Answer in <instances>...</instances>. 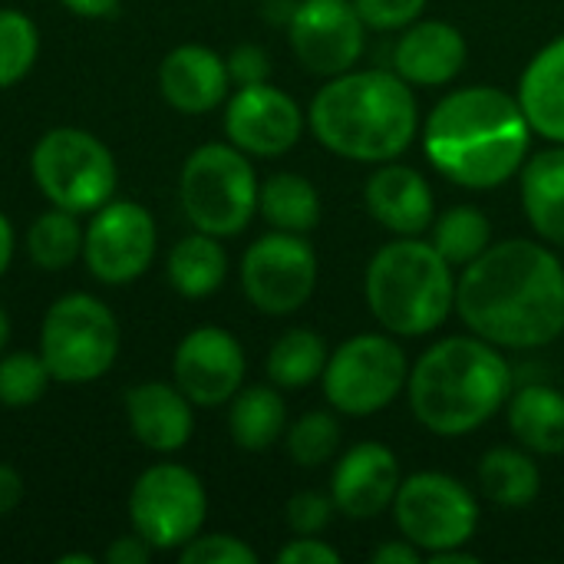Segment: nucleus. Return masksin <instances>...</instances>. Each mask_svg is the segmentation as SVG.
<instances>
[{
  "instance_id": "nucleus-1",
  "label": "nucleus",
  "mask_w": 564,
  "mask_h": 564,
  "mask_svg": "<svg viewBox=\"0 0 564 564\" xmlns=\"http://www.w3.org/2000/svg\"><path fill=\"white\" fill-rule=\"evenodd\" d=\"M469 334L499 350H539L564 334V264L539 241L489 245L456 281Z\"/></svg>"
},
{
  "instance_id": "nucleus-2",
  "label": "nucleus",
  "mask_w": 564,
  "mask_h": 564,
  "mask_svg": "<svg viewBox=\"0 0 564 564\" xmlns=\"http://www.w3.org/2000/svg\"><path fill=\"white\" fill-rule=\"evenodd\" d=\"M532 135L519 96L499 86H466L433 106L423 149L443 178L479 192L522 172Z\"/></svg>"
},
{
  "instance_id": "nucleus-3",
  "label": "nucleus",
  "mask_w": 564,
  "mask_h": 564,
  "mask_svg": "<svg viewBox=\"0 0 564 564\" xmlns=\"http://www.w3.org/2000/svg\"><path fill=\"white\" fill-rule=\"evenodd\" d=\"M307 126L327 152L380 165L410 149L420 106L397 69H347L317 89Z\"/></svg>"
},
{
  "instance_id": "nucleus-4",
  "label": "nucleus",
  "mask_w": 564,
  "mask_h": 564,
  "mask_svg": "<svg viewBox=\"0 0 564 564\" xmlns=\"http://www.w3.org/2000/svg\"><path fill=\"white\" fill-rule=\"evenodd\" d=\"M413 416L436 436H469L512 397V367L499 347L469 334L433 344L406 380Z\"/></svg>"
},
{
  "instance_id": "nucleus-5",
  "label": "nucleus",
  "mask_w": 564,
  "mask_h": 564,
  "mask_svg": "<svg viewBox=\"0 0 564 564\" xmlns=\"http://www.w3.org/2000/svg\"><path fill=\"white\" fill-rule=\"evenodd\" d=\"M456 268L433 241L397 238L383 245L364 278L370 314L397 337H423L456 311Z\"/></svg>"
},
{
  "instance_id": "nucleus-6",
  "label": "nucleus",
  "mask_w": 564,
  "mask_h": 564,
  "mask_svg": "<svg viewBox=\"0 0 564 564\" xmlns=\"http://www.w3.org/2000/svg\"><path fill=\"white\" fill-rule=\"evenodd\" d=\"M122 347V330L106 301L86 291H69L56 297L43 321L36 350L53 377L63 387H86L102 380Z\"/></svg>"
},
{
  "instance_id": "nucleus-7",
  "label": "nucleus",
  "mask_w": 564,
  "mask_h": 564,
  "mask_svg": "<svg viewBox=\"0 0 564 564\" xmlns=\"http://www.w3.org/2000/svg\"><path fill=\"white\" fill-rule=\"evenodd\" d=\"M258 175L231 142H205L188 152L178 172V202L195 231L215 238L241 235L258 215Z\"/></svg>"
},
{
  "instance_id": "nucleus-8",
  "label": "nucleus",
  "mask_w": 564,
  "mask_h": 564,
  "mask_svg": "<svg viewBox=\"0 0 564 564\" xmlns=\"http://www.w3.org/2000/svg\"><path fill=\"white\" fill-rule=\"evenodd\" d=\"M30 175L50 205L79 218H89L96 208L112 202L119 188L112 149L99 135L76 126H53L33 142Z\"/></svg>"
},
{
  "instance_id": "nucleus-9",
  "label": "nucleus",
  "mask_w": 564,
  "mask_h": 564,
  "mask_svg": "<svg viewBox=\"0 0 564 564\" xmlns=\"http://www.w3.org/2000/svg\"><path fill=\"white\" fill-rule=\"evenodd\" d=\"M406 380L410 364L393 337L357 334L327 357L321 387L337 413L373 416L406 390Z\"/></svg>"
},
{
  "instance_id": "nucleus-10",
  "label": "nucleus",
  "mask_w": 564,
  "mask_h": 564,
  "mask_svg": "<svg viewBox=\"0 0 564 564\" xmlns=\"http://www.w3.org/2000/svg\"><path fill=\"white\" fill-rule=\"evenodd\" d=\"M208 519V492L182 463H155L129 489V525L155 552H178Z\"/></svg>"
},
{
  "instance_id": "nucleus-11",
  "label": "nucleus",
  "mask_w": 564,
  "mask_h": 564,
  "mask_svg": "<svg viewBox=\"0 0 564 564\" xmlns=\"http://www.w3.org/2000/svg\"><path fill=\"white\" fill-rule=\"evenodd\" d=\"M393 519L406 542L423 555L463 549L479 529L476 496L446 473H413L400 482Z\"/></svg>"
},
{
  "instance_id": "nucleus-12",
  "label": "nucleus",
  "mask_w": 564,
  "mask_h": 564,
  "mask_svg": "<svg viewBox=\"0 0 564 564\" xmlns=\"http://www.w3.org/2000/svg\"><path fill=\"white\" fill-rule=\"evenodd\" d=\"M159 251V228L145 205L112 198L83 225V264L93 281L126 288L149 274Z\"/></svg>"
},
{
  "instance_id": "nucleus-13",
  "label": "nucleus",
  "mask_w": 564,
  "mask_h": 564,
  "mask_svg": "<svg viewBox=\"0 0 564 564\" xmlns=\"http://www.w3.org/2000/svg\"><path fill=\"white\" fill-rule=\"evenodd\" d=\"M241 288L251 307L271 317L301 311L317 288V254L304 235L268 231L241 258Z\"/></svg>"
},
{
  "instance_id": "nucleus-14",
  "label": "nucleus",
  "mask_w": 564,
  "mask_h": 564,
  "mask_svg": "<svg viewBox=\"0 0 564 564\" xmlns=\"http://www.w3.org/2000/svg\"><path fill=\"white\" fill-rule=\"evenodd\" d=\"M288 43L307 73L330 79L364 56L367 23L354 0H301L288 23Z\"/></svg>"
},
{
  "instance_id": "nucleus-15",
  "label": "nucleus",
  "mask_w": 564,
  "mask_h": 564,
  "mask_svg": "<svg viewBox=\"0 0 564 564\" xmlns=\"http://www.w3.org/2000/svg\"><path fill=\"white\" fill-rule=\"evenodd\" d=\"M248 357L241 340L218 327L202 324L188 330L172 354V383L195 406H228L231 397L245 387Z\"/></svg>"
},
{
  "instance_id": "nucleus-16",
  "label": "nucleus",
  "mask_w": 564,
  "mask_h": 564,
  "mask_svg": "<svg viewBox=\"0 0 564 564\" xmlns=\"http://www.w3.org/2000/svg\"><path fill=\"white\" fill-rule=\"evenodd\" d=\"M307 116L271 79L238 86L225 99V139L254 159H278L301 142Z\"/></svg>"
},
{
  "instance_id": "nucleus-17",
  "label": "nucleus",
  "mask_w": 564,
  "mask_h": 564,
  "mask_svg": "<svg viewBox=\"0 0 564 564\" xmlns=\"http://www.w3.org/2000/svg\"><path fill=\"white\" fill-rule=\"evenodd\" d=\"M400 482H403L400 463L390 446L357 443L334 466L330 499H334L337 512H344L347 519L367 522L393 506Z\"/></svg>"
},
{
  "instance_id": "nucleus-18",
  "label": "nucleus",
  "mask_w": 564,
  "mask_h": 564,
  "mask_svg": "<svg viewBox=\"0 0 564 564\" xmlns=\"http://www.w3.org/2000/svg\"><path fill=\"white\" fill-rule=\"evenodd\" d=\"M159 93L182 116H205L231 96L221 53L202 43H178L159 63Z\"/></svg>"
},
{
  "instance_id": "nucleus-19",
  "label": "nucleus",
  "mask_w": 564,
  "mask_h": 564,
  "mask_svg": "<svg viewBox=\"0 0 564 564\" xmlns=\"http://www.w3.org/2000/svg\"><path fill=\"white\" fill-rule=\"evenodd\" d=\"M129 433L139 446L159 456H172L192 443L195 433V403L165 380H142L122 397Z\"/></svg>"
},
{
  "instance_id": "nucleus-20",
  "label": "nucleus",
  "mask_w": 564,
  "mask_h": 564,
  "mask_svg": "<svg viewBox=\"0 0 564 564\" xmlns=\"http://www.w3.org/2000/svg\"><path fill=\"white\" fill-rule=\"evenodd\" d=\"M364 198L373 221L400 238H420L433 225V188L423 172L410 165L380 162V169L367 178Z\"/></svg>"
},
{
  "instance_id": "nucleus-21",
  "label": "nucleus",
  "mask_w": 564,
  "mask_h": 564,
  "mask_svg": "<svg viewBox=\"0 0 564 564\" xmlns=\"http://www.w3.org/2000/svg\"><path fill=\"white\" fill-rule=\"evenodd\" d=\"M466 36L446 20H416L393 46V69L410 86H446L466 66Z\"/></svg>"
},
{
  "instance_id": "nucleus-22",
  "label": "nucleus",
  "mask_w": 564,
  "mask_h": 564,
  "mask_svg": "<svg viewBox=\"0 0 564 564\" xmlns=\"http://www.w3.org/2000/svg\"><path fill=\"white\" fill-rule=\"evenodd\" d=\"M516 96L535 135L564 142V36L545 43L529 59Z\"/></svg>"
},
{
  "instance_id": "nucleus-23",
  "label": "nucleus",
  "mask_w": 564,
  "mask_h": 564,
  "mask_svg": "<svg viewBox=\"0 0 564 564\" xmlns=\"http://www.w3.org/2000/svg\"><path fill=\"white\" fill-rule=\"evenodd\" d=\"M519 192L529 225L542 241L564 248V142L525 159Z\"/></svg>"
},
{
  "instance_id": "nucleus-24",
  "label": "nucleus",
  "mask_w": 564,
  "mask_h": 564,
  "mask_svg": "<svg viewBox=\"0 0 564 564\" xmlns=\"http://www.w3.org/2000/svg\"><path fill=\"white\" fill-rule=\"evenodd\" d=\"M509 430L535 456L564 453V393L549 383H529L509 397Z\"/></svg>"
},
{
  "instance_id": "nucleus-25",
  "label": "nucleus",
  "mask_w": 564,
  "mask_h": 564,
  "mask_svg": "<svg viewBox=\"0 0 564 564\" xmlns=\"http://www.w3.org/2000/svg\"><path fill=\"white\" fill-rule=\"evenodd\" d=\"M165 278L172 291L185 301L212 297L228 278V254L221 248V238L205 231L178 238L165 258Z\"/></svg>"
},
{
  "instance_id": "nucleus-26",
  "label": "nucleus",
  "mask_w": 564,
  "mask_h": 564,
  "mask_svg": "<svg viewBox=\"0 0 564 564\" xmlns=\"http://www.w3.org/2000/svg\"><path fill=\"white\" fill-rule=\"evenodd\" d=\"M228 433L238 449L264 453L288 433V406L278 387H241L228 403Z\"/></svg>"
},
{
  "instance_id": "nucleus-27",
  "label": "nucleus",
  "mask_w": 564,
  "mask_h": 564,
  "mask_svg": "<svg viewBox=\"0 0 564 564\" xmlns=\"http://www.w3.org/2000/svg\"><path fill=\"white\" fill-rule=\"evenodd\" d=\"M258 212L274 231L307 235L321 221V195L297 172H274L258 188Z\"/></svg>"
},
{
  "instance_id": "nucleus-28",
  "label": "nucleus",
  "mask_w": 564,
  "mask_h": 564,
  "mask_svg": "<svg viewBox=\"0 0 564 564\" xmlns=\"http://www.w3.org/2000/svg\"><path fill=\"white\" fill-rule=\"evenodd\" d=\"M479 489L502 509H525L539 499L542 489L539 463L525 449L496 446L479 463Z\"/></svg>"
},
{
  "instance_id": "nucleus-29",
  "label": "nucleus",
  "mask_w": 564,
  "mask_h": 564,
  "mask_svg": "<svg viewBox=\"0 0 564 564\" xmlns=\"http://www.w3.org/2000/svg\"><path fill=\"white\" fill-rule=\"evenodd\" d=\"M26 258L40 268V271H66L76 261H83V225L79 215L50 205L46 212H40L26 235Z\"/></svg>"
},
{
  "instance_id": "nucleus-30",
  "label": "nucleus",
  "mask_w": 564,
  "mask_h": 564,
  "mask_svg": "<svg viewBox=\"0 0 564 564\" xmlns=\"http://www.w3.org/2000/svg\"><path fill=\"white\" fill-rule=\"evenodd\" d=\"M327 357V344L317 330L291 327L268 350V380L278 390H304L324 377Z\"/></svg>"
},
{
  "instance_id": "nucleus-31",
  "label": "nucleus",
  "mask_w": 564,
  "mask_h": 564,
  "mask_svg": "<svg viewBox=\"0 0 564 564\" xmlns=\"http://www.w3.org/2000/svg\"><path fill=\"white\" fill-rule=\"evenodd\" d=\"M489 245H492V225H489L486 212H479L473 205H456L433 221V248L453 268L473 264Z\"/></svg>"
},
{
  "instance_id": "nucleus-32",
  "label": "nucleus",
  "mask_w": 564,
  "mask_h": 564,
  "mask_svg": "<svg viewBox=\"0 0 564 564\" xmlns=\"http://www.w3.org/2000/svg\"><path fill=\"white\" fill-rule=\"evenodd\" d=\"M40 59V30L17 7H0V89L23 83Z\"/></svg>"
},
{
  "instance_id": "nucleus-33",
  "label": "nucleus",
  "mask_w": 564,
  "mask_h": 564,
  "mask_svg": "<svg viewBox=\"0 0 564 564\" xmlns=\"http://www.w3.org/2000/svg\"><path fill=\"white\" fill-rule=\"evenodd\" d=\"M53 377L40 357V350H10L0 357V406L3 410H30L36 406Z\"/></svg>"
},
{
  "instance_id": "nucleus-34",
  "label": "nucleus",
  "mask_w": 564,
  "mask_h": 564,
  "mask_svg": "<svg viewBox=\"0 0 564 564\" xmlns=\"http://www.w3.org/2000/svg\"><path fill=\"white\" fill-rule=\"evenodd\" d=\"M288 443V456L301 466V469H317L324 463H330L337 456L340 446V423L334 413L327 410H314L304 413L301 420H294L284 433Z\"/></svg>"
},
{
  "instance_id": "nucleus-35",
  "label": "nucleus",
  "mask_w": 564,
  "mask_h": 564,
  "mask_svg": "<svg viewBox=\"0 0 564 564\" xmlns=\"http://www.w3.org/2000/svg\"><path fill=\"white\" fill-rule=\"evenodd\" d=\"M182 564H258V552L228 532H198L188 545L178 549Z\"/></svg>"
},
{
  "instance_id": "nucleus-36",
  "label": "nucleus",
  "mask_w": 564,
  "mask_h": 564,
  "mask_svg": "<svg viewBox=\"0 0 564 564\" xmlns=\"http://www.w3.org/2000/svg\"><path fill=\"white\" fill-rule=\"evenodd\" d=\"M337 506L330 496H321V492H297L291 496L288 509H284V519H288V529L294 535H321L330 519H334Z\"/></svg>"
},
{
  "instance_id": "nucleus-37",
  "label": "nucleus",
  "mask_w": 564,
  "mask_h": 564,
  "mask_svg": "<svg viewBox=\"0 0 564 564\" xmlns=\"http://www.w3.org/2000/svg\"><path fill=\"white\" fill-rule=\"evenodd\" d=\"M370 30H406L426 10V0H354Z\"/></svg>"
},
{
  "instance_id": "nucleus-38",
  "label": "nucleus",
  "mask_w": 564,
  "mask_h": 564,
  "mask_svg": "<svg viewBox=\"0 0 564 564\" xmlns=\"http://www.w3.org/2000/svg\"><path fill=\"white\" fill-rule=\"evenodd\" d=\"M225 63H228L231 86H254V83H268L271 79V56L258 43H238L225 56Z\"/></svg>"
},
{
  "instance_id": "nucleus-39",
  "label": "nucleus",
  "mask_w": 564,
  "mask_h": 564,
  "mask_svg": "<svg viewBox=\"0 0 564 564\" xmlns=\"http://www.w3.org/2000/svg\"><path fill=\"white\" fill-rule=\"evenodd\" d=\"M281 564H340V552L321 542L317 535H297L278 552Z\"/></svg>"
},
{
  "instance_id": "nucleus-40",
  "label": "nucleus",
  "mask_w": 564,
  "mask_h": 564,
  "mask_svg": "<svg viewBox=\"0 0 564 564\" xmlns=\"http://www.w3.org/2000/svg\"><path fill=\"white\" fill-rule=\"evenodd\" d=\"M155 555V549L142 539V535H119V539H112V545L106 549V562L109 564H145L149 558Z\"/></svg>"
},
{
  "instance_id": "nucleus-41",
  "label": "nucleus",
  "mask_w": 564,
  "mask_h": 564,
  "mask_svg": "<svg viewBox=\"0 0 564 564\" xmlns=\"http://www.w3.org/2000/svg\"><path fill=\"white\" fill-rule=\"evenodd\" d=\"M23 496H26V482H23V476L17 473V466L0 463V519L13 516V512L20 509Z\"/></svg>"
},
{
  "instance_id": "nucleus-42",
  "label": "nucleus",
  "mask_w": 564,
  "mask_h": 564,
  "mask_svg": "<svg viewBox=\"0 0 564 564\" xmlns=\"http://www.w3.org/2000/svg\"><path fill=\"white\" fill-rule=\"evenodd\" d=\"M426 562V555L413 545V542H406V539H400V542H387V545H380L377 552H373V564H423Z\"/></svg>"
},
{
  "instance_id": "nucleus-43",
  "label": "nucleus",
  "mask_w": 564,
  "mask_h": 564,
  "mask_svg": "<svg viewBox=\"0 0 564 564\" xmlns=\"http://www.w3.org/2000/svg\"><path fill=\"white\" fill-rule=\"evenodd\" d=\"M73 17L79 20H106V17H116L122 0H59Z\"/></svg>"
},
{
  "instance_id": "nucleus-44",
  "label": "nucleus",
  "mask_w": 564,
  "mask_h": 564,
  "mask_svg": "<svg viewBox=\"0 0 564 564\" xmlns=\"http://www.w3.org/2000/svg\"><path fill=\"white\" fill-rule=\"evenodd\" d=\"M13 254H17V231H13L10 218L0 212V278L10 271V264H13Z\"/></svg>"
},
{
  "instance_id": "nucleus-45",
  "label": "nucleus",
  "mask_w": 564,
  "mask_h": 564,
  "mask_svg": "<svg viewBox=\"0 0 564 564\" xmlns=\"http://www.w3.org/2000/svg\"><path fill=\"white\" fill-rule=\"evenodd\" d=\"M294 7H297V0H268V3H264V17H268L271 23L288 26L291 17H294Z\"/></svg>"
},
{
  "instance_id": "nucleus-46",
  "label": "nucleus",
  "mask_w": 564,
  "mask_h": 564,
  "mask_svg": "<svg viewBox=\"0 0 564 564\" xmlns=\"http://www.w3.org/2000/svg\"><path fill=\"white\" fill-rule=\"evenodd\" d=\"M430 564H476L479 558L473 552H463V549H446V552H436V555H426Z\"/></svg>"
},
{
  "instance_id": "nucleus-47",
  "label": "nucleus",
  "mask_w": 564,
  "mask_h": 564,
  "mask_svg": "<svg viewBox=\"0 0 564 564\" xmlns=\"http://www.w3.org/2000/svg\"><path fill=\"white\" fill-rule=\"evenodd\" d=\"M56 564H96L93 555H83V552H69V555H59Z\"/></svg>"
},
{
  "instance_id": "nucleus-48",
  "label": "nucleus",
  "mask_w": 564,
  "mask_h": 564,
  "mask_svg": "<svg viewBox=\"0 0 564 564\" xmlns=\"http://www.w3.org/2000/svg\"><path fill=\"white\" fill-rule=\"evenodd\" d=\"M7 340H10V317H7V311L0 307V350L7 347Z\"/></svg>"
}]
</instances>
